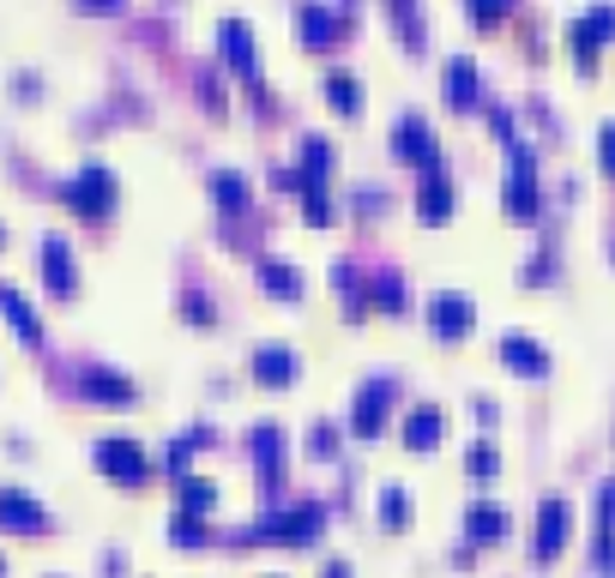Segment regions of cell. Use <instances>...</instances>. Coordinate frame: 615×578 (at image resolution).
Masks as SVG:
<instances>
[{"mask_svg": "<svg viewBox=\"0 0 615 578\" xmlns=\"http://www.w3.org/2000/svg\"><path fill=\"white\" fill-rule=\"evenodd\" d=\"M417 217L422 223H446L453 217V182L441 170H422V187H417Z\"/></svg>", "mask_w": 615, "mask_h": 578, "instance_id": "obj_21", "label": "cell"}, {"mask_svg": "<svg viewBox=\"0 0 615 578\" xmlns=\"http://www.w3.org/2000/svg\"><path fill=\"white\" fill-rule=\"evenodd\" d=\"M260 290L278 302H302V272L290 260H260Z\"/></svg>", "mask_w": 615, "mask_h": 578, "instance_id": "obj_25", "label": "cell"}, {"mask_svg": "<svg viewBox=\"0 0 615 578\" xmlns=\"http://www.w3.org/2000/svg\"><path fill=\"white\" fill-rule=\"evenodd\" d=\"M0 572H7V560H0Z\"/></svg>", "mask_w": 615, "mask_h": 578, "instance_id": "obj_43", "label": "cell"}, {"mask_svg": "<svg viewBox=\"0 0 615 578\" xmlns=\"http://www.w3.org/2000/svg\"><path fill=\"white\" fill-rule=\"evenodd\" d=\"M392 404H399V385H392V380H368L363 392H356V404H350V434H356V440H375V434H387Z\"/></svg>", "mask_w": 615, "mask_h": 578, "instance_id": "obj_8", "label": "cell"}, {"mask_svg": "<svg viewBox=\"0 0 615 578\" xmlns=\"http://www.w3.org/2000/svg\"><path fill=\"white\" fill-rule=\"evenodd\" d=\"M477 91H483V79H477V67H471V55L446 61V109L471 114V109H477Z\"/></svg>", "mask_w": 615, "mask_h": 578, "instance_id": "obj_19", "label": "cell"}, {"mask_svg": "<svg viewBox=\"0 0 615 578\" xmlns=\"http://www.w3.org/2000/svg\"><path fill=\"white\" fill-rule=\"evenodd\" d=\"M302 223H314V229H332V223H338V205H332L326 182H302Z\"/></svg>", "mask_w": 615, "mask_h": 578, "instance_id": "obj_27", "label": "cell"}, {"mask_svg": "<svg viewBox=\"0 0 615 578\" xmlns=\"http://www.w3.org/2000/svg\"><path fill=\"white\" fill-rule=\"evenodd\" d=\"M0 248H7V229H0Z\"/></svg>", "mask_w": 615, "mask_h": 578, "instance_id": "obj_42", "label": "cell"}, {"mask_svg": "<svg viewBox=\"0 0 615 578\" xmlns=\"http://www.w3.org/2000/svg\"><path fill=\"white\" fill-rule=\"evenodd\" d=\"M465 7H471V19H477L483 31H489V24H501V19H507L512 0H465Z\"/></svg>", "mask_w": 615, "mask_h": 578, "instance_id": "obj_37", "label": "cell"}, {"mask_svg": "<svg viewBox=\"0 0 615 578\" xmlns=\"http://www.w3.org/2000/svg\"><path fill=\"white\" fill-rule=\"evenodd\" d=\"M387 19H392V31H399L404 48H422V12H417V0H387Z\"/></svg>", "mask_w": 615, "mask_h": 578, "instance_id": "obj_30", "label": "cell"}, {"mask_svg": "<svg viewBox=\"0 0 615 578\" xmlns=\"http://www.w3.org/2000/svg\"><path fill=\"white\" fill-rule=\"evenodd\" d=\"M326 531V506L320 500H296V506H278L253 524L241 543H272V548H308L314 536Z\"/></svg>", "mask_w": 615, "mask_h": 578, "instance_id": "obj_1", "label": "cell"}, {"mask_svg": "<svg viewBox=\"0 0 615 578\" xmlns=\"http://www.w3.org/2000/svg\"><path fill=\"white\" fill-rule=\"evenodd\" d=\"M422 319H429V331H434L441 343H458V338H471V326H477V307H471V295L441 290V295H429Z\"/></svg>", "mask_w": 615, "mask_h": 578, "instance_id": "obj_9", "label": "cell"}, {"mask_svg": "<svg viewBox=\"0 0 615 578\" xmlns=\"http://www.w3.org/2000/svg\"><path fill=\"white\" fill-rule=\"evenodd\" d=\"M609 260H615V248H609Z\"/></svg>", "mask_w": 615, "mask_h": 578, "instance_id": "obj_44", "label": "cell"}, {"mask_svg": "<svg viewBox=\"0 0 615 578\" xmlns=\"http://www.w3.org/2000/svg\"><path fill=\"white\" fill-rule=\"evenodd\" d=\"M248 368H253V385H266V392H290L302 380V356L290 343H260Z\"/></svg>", "mask_w": 615, "mask_h": 578, "instance_id": "obj_12", "label": "cell"}, {"mask_svg": "<svg viewBox=\"0 0 615 578\" xmlns=\"http://www.w3.org/2000/svg\"><path fill=\"white\" fill-rule=\"evenodd\" d=\"M212 199H217V211H229V217H241L253 205V193H248V175L241 170H217L212 175Z\"/></svg>", "mask_w": 615, "mask_h": 578, "instance_id": "obj_24", "label": "cell"}, {"mask_svg": "<svg viewBox=\"0 0 615 578\" xmlns=\"http://www.w3.org/2000/svg\"><path fill=\"white\" fill-rule=\"evenodd\" d=\"M170 543L175 548H199L205 543V519H199V512H175V519H170Z\"/></svg>", "mask_w": 615, "mask_h": 578, "instance_id": "obj_34", "label": "cell"}, {"mask_svg": "<svg viewBox=\"0 0 615 578\" xmlns=\"http://www.w3.org/2000/svg\"><path fill=\"white\" fill-rule=\"evenodd\" d=\"M0 531L43 536V531H48V512H43V500H31V494H24V488H0Z\"/></svg>", "mask_w": 615, "mask_h": 578, "instance_id": "obj_14", "label": "cell"}, {"mask_svg": "<svg viewBox=\"0 0 615 578\" xmlns=\"http://www.w3.org/2000/svg\"><path fill=\"white\" fill-rule=\"evenodd\" d=\"M308 458H320V465L338 458V428H332V422H314V428H308Z\"/></svg>", "mask_w": 615, "mask_h": 578, "instance_id": "obj_36", "label": "cell"}, {"mask_svg": "<svg viewBox=\"0 0 615 578\" xmlns=\"http://www.w3.org/2000/svg\"><path fill=\"white\" fill-rule=\"evenodd\" d=\"M0 319H7L12 331H19V343H31V350L43 343V319H36V307L24 302V295L12 290V284H0Z\"/></svg>", "mask_w": 615, "mask_h": 578, "instance_id": "obj_20", "label": "cell"}, {"mask_svg": "<svg viewBox=\"0 0 615 578\" xmlns=\"http://www.w3.org/2000/svg\"><path fill=\"white\" fill-rule=\"evenodd\" d=\"M296 31H302V48H332L344 36V24H338V12H326L320 0H302V7H296Z\"/></svg>", "mask_w": 615, "mask_h": 578, "instance_id": "obj_18", "label": "cell"}, {"mask_svg": "<svg viewBox=\"0 0 615 578\" xmlns=\"http://www.w3.org/2000/svg\"><path fill=\"white\" fill-rule=\"evenodd\" d=\"M320 97L332 102V109L350 121V114H363V85L350 79V73H326V85H320Z\"/></svg>", "mask_w": 615, "mask_h": 578, "instance_id": "obj_26", "label": "cell"}, {"mask_svg": "<svg viewBox=\"0 0 615 578\" xmlns=\"http://www.w3.org/2000/svg\"><path fill=\"white\" fill-rule=\"evenodd\" d=\"M79 7H85V12H115L121 0H79Z\"/></svg>", "mask_w": 615, "mask_h": 578, "instance_id": "obj_41", "label": "cell"}, {"mask_svg": "<svg viewBox=\"0 0 615 578\" xmlns=\"http://www.w3.org/2000/svg\"><path fill=\"white\" fill-rule=\"evenodd\" d=\"M182 314L194 319V326H212V302H205V295H187V302H182Z\"/></svg>", "mask_w": 615, "mask_h": 578, "instance_id": "obj_39", "label": "cell"}, {"mask_svg": "<svg viewBox=\"0 0 615 578\" xmlns=\"http://www.w3.org/2000/svg\"><path fill=\"white\" fill-rule=\"evenodd\" d=\"M217 55H224V67L236 73V79H248L253 91H260V61H253V31L241 19H224L217 24Z\"/></svg>", "mask_w": 615, "mask_h": 578, "instance_id": "obj_13", "label": "cell"}, {"mask_svg": "<svg viewBox=\"0 0 615 578\" xmlns=\"http://www.w3.org/2000/svg\"><path fill=\"white\" fill-rule=\"evenodd\" d=\"M465 477H477V482H495V477H501V452H495V440H477L465 452Z\"/></svg>", "mask_w": 615, "mask_h": 578, "instance_id": "obj_32", "label": "cell"}, {"mask_svg": "<svg viewBox=\"0 0 615 578\" xmlns=\"http://www.w3.org/2000/svg\"><path fill=\"white\" fill-rule=\"evenodd\" d=\"M597 163H604V175L615 182V121H604V133H597Z\"/></svg>", "mask_w": 615, "mask_h": 578, "instance_id": "obj_38", "label": "cell"}, {"mask_svg": "<svg viewBox=\"0 0 615 578\" xmlns=\"http://www.w3.org/2000/svg\"><path fill=\"white\" fill-rule=\"evenodd\" d=\"M36 265H43V284L55 302H73L79 295V265H73V248L67 236H43V248H36Z\"/></svg>", "mask_w": 615, "mask_h": 578, "instance_id": "obj_11", "label": "cell"}, {"mask_svg": "<svg viewBox=\"0 0 615 578\" xmlns=\"http://www.w3.org/2000/svg\"><path fill=\"white\" fill-rule=\"evenodd\" d=\"M501 205H507V217L512 223H537V157L531 151H519L512 145V163H507V187H501Z\"/></svg>", "mask_w": 615, "mask_h": 578, "instance_id": "obj_7", "label": "cell"}, {"mask_svg": "<svg viewBox=\"0 0 615 578\" xmlns=\"http://www.w3.org/2000/svg\"><path fill=\"white\" fill-rule=\"evenodd\" d=\"M320 578H350V560H326V567H320Z\"/></svg>", "mask_w": 615, "mask_h": 578, "instance_id": "obj_40", "label": "cell"}, {"mask_svg": "<svg viewBox=\"0 0 615 578\" xmlns=\"http://www.w3.org/2000/svg\"><path fill=\"white\" fill-rule=\"evenodd\" d=\"M501 362L525 380H549V350L537 338H525V331H507L501 338Z\"/></svg>", "mask_w": 615, "mask_h": 578, "instance_id": "obj_16", "label": "cell"}, {"mask_svg": "<svg viewBox=\"0 0 615 578\" xmlns=\"http://www.w3.org/2000/svg\"><path fill=\"white\" fill-rule=\"evenodd\" d=\"M446 434V410L441 404H417L404 416V452H434Z\"/></svg>", "mask_w": 615, "mask_h": 578, "instance_id": "obj_17", "label": "cell"}, {"mask_svg": "<svg viewBox=\"0 0 615 578\" xmlns=\"http://www.w3.org/2000/svg\"><path fill=\"white\" fill-rule=\"evenodd\" d=\"M568 531H573V506L561 494H549L543 506H537V536H531V560H537V567H555L561 548H568Z\"/></svg>", "mask_w": 615, "mask_h": 578, "instance_id": "obj_6", "label": "cell"}, {"mask_svg": "<svg viewBox=\"0 0 615 578\" xmlns=\"http://www.w3.org/2000/svg\"><path fill=\"white\" fill-rule=\"evenodd\" d=\"M79 392L91 397V404H115V410H127L139 397V385L127 380V374H115V368H85L79 374Z\"/></svg>", "mask_w": 615, "mask_h": 578, "instance_id": "obj_15", "label": "cell"}, {"mask_svg": "<svg viewBox=\"0 0 615 578\" xmlns=\"http://www.w3.org/2000/svg\"><path fill=\"white\" fill-rule=\"evenodd\" d=\"M332 145L326 139H302V182H332Z\"/></svg>", "mask_w": 615, "mask_h": 578, "instance_id": "obj_31", "label": "cell"}, {"mask_svg": "<svg viewBox=\"0 0 615 578\" xmlns=\"http://www.w3.org/2000/svg\"><path fill=\"white\" fill-rule=\"evenodd\" d=\"M380 524H387V531H404L410 524V494L404 488H380Z\"/></svg>", "mask_w": 615, "mask_h": 578, "instance_id": "obj_33", "label": "cell"}, {"mask_svg": "<svg viewBox=\"0 0 615 578\" xmlns=\"http://www.w3.org/2000/svg\"><path fill=\"white\" fill-rule=\"evenodd\" d=\"M212 506H217V488L205 482V477H194V470H187V477L175 482V512H199V519H205Z\"/></svg>", "mask_w": 615, "mask_h": 578, "instance_id": "obj_28", "label": "cell"}, {"mask_svg": "<svg viewBox=\"0 0 615 578\" xmlns=\"http://www.w3.org/2000/svg\"><path fill=\"white\" fill-rule=\"evenodd\" d=\"M392 157L410 163V170H441V139H434V127L417 109L399 114V127H392Z\"/></svg>", "mask_w": 615, "mask_h": 578, "instance_id": "obj_5", "label": "cell"}, {"mask_svg": "<svg viewBox=\"0 0 615 578\" xmlns=\"http://www.w3.org/2000/svg\"><path fill=\"white\" fill-rule=\"evenodd\" d=\"M199 446H212V428H194V434H187V440H182V434H175V440H170V452H163V465H170V477H175V482L187 477V465H194V452H199Z\"/></svg>", "mask_w": 615, "mask_h": 578, "instance_id": "obj_29", "label": "cell"}, {"mask_svg": "<svg viewBox=\"0 0 615 578\" xmlns=\"http://www.w3.org/2000/svg\"><path fill=\"white\" fill-rule=\"evenodd\" d=\"M507 512L495 506V500H477V506H465V543H477V548H489V543H501L507 536Z\"/></svg>", "mask_w": 615, "mask_h": 578, "instance_id": "obj_22", "label": "cell"}, {"mask_svg": "<svg viewBox=\"0 0 615 578\" xmlns=\"http://www.w3.org/2000/svg\"><path fill=\"white\" fill-rule=\"evenodd\" d=\"M248 452H253V470H260V488L272 494L278 482H284V465H290V440L278 422H260V428L248 434Z\"/></svg>", "mask_w": 615, "mask_h": 578, "instance_id": "obj_10", "label": "cell"}, {"mask_svg": "<svg viewBox=\"0 0 615 578\" xmlns=\"http://www.w3.org/2000/svg\"><path fill=\"white\" fill-rule=\"evenodd\" d=\"M61 199H67V211H79L85 223H102V217L121 205V182H115V170H102V163H85Z\"/></svg>", "mask_w": 615, "mask_h": 578, "instance_id": "obj_2", "label": "cell"}, {"mask_svg": "<svg viewBox=\"0 0 615 578\" xmlns=\"http://www.w3.org/2000/svg\"><path fill=\"white\" fill-rule=\"evenodd\" d=\"M615 43V7L604 0V7H592V12H580V19L568 24V48H573V61H580V73H592L597 67V55Z\"/></svg>", "mask_w": 615, "mask_h": 578, "instance_id": "obj_4", "label": "cell"}, {"mask_svg": "<svg viewBox=\"0 0 615 578\" xmlns=\"http://www.w3.org/2000/svg\"><path fill=\"white\" fill-rule=\"evenodd\" d=\"M592 560L597 567H615V482H604V494H597V531H592Z\"/></svg>", "mask_w": 615, "mask_h": 578, "instance_id": "obj_23", "label": "cell"}, {"mask_svg": "<svg viewBox=\"0 0 615 578\" xmlns=\"http://www.w3.org/2000/svg\"><path fill=\"white\" fill-rule=\"evenodd\" d=\"M368 307H380V314H404V284H399V277L368 284Z\"/></svg>", "mask_w": 615, "mask_h": 578, "instance_id": "obj_35", "label": "cell"}, {"mask_svg": "<svg viewBox=\"0 0 615 578\" xmlns=\"http://www.w3.org/2000/svg\"><path fill=\"white\" fill-rule=\"evenodd\" d=\"M91 465L121 488H139L151 477V458H145V446H139L133 434H102V440L91 446Z\"/></svg>", "mask_w": 615, "mask_h": 578, "instance_id": "obj_3", "label": "cell"}]
</instances>
